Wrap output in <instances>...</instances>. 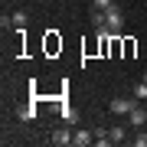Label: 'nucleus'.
Masks as SVG:
<instances>
[{"mask_svg":"<svg viewBox=\"0 0 147 147\" xmlns=\"http://www.w3.org/2000/svg\"><path fill=\"white\" fill-rule=\"evenodd\" d=\"M127 118H131V124H134V127H144V121H147V111H144L141 105H134V108H131V115H127Z\"/></svg>","mask_w":147,"mask_h":147,"instance_id":"nucleus-4","label":"nucleus"},{"mask_svg":"<svg viewBox=\"0 0 147 147\" xmlns=\"http://www.w3.org/2000/svg\"><path fill=\"white\" fill-rule=\"evenodd\" d=\"M16 118H20V121H23V124H30V121H33V118H36V111H33L30 105H23V108H16Z\"/></svg>","mask_w":147,"mask_h":147,"instance_id":"nucleus-6","label":"nucleus"},{"mask_svg":"<svg viewBox=\"0 0 147 147\" xmlns=\"http://www.w3.org/2000/svg\"><path fill=\"white\" fill-rule=\"evenodd\" d=\"M23 26H26V13L16 10V13H13V30H16V33H23Z\"/></svg>","mask_w":147,"mask_h":147,"instance_id":"nucleus-7","label":"nucleus"},{"mask_svg":"<svg viewBox=\"0 0 147 147\" xmlns=\"http://www.w3.org/2000/svg\"><path fill=\"white\" fill-rule=\"evenodd\" d=\"M137 98H111V115H131Z\"/></svg>","mask_w":147,"mask_h":147,"instance_id":"nucleus-2","label":"nucleus"},{"mask_svg":"<svg viewBox=\"0 0 147 147\" xmlns=\"http://www.w3.org/2000/svg\"><path fill=\"white\" fill-rule=\"evenodd\" d=\"M134 98H137V101L147 98V82H144V79H141V85H134Z\"/></svg>","mask_w":147,"mask_h":147,"instance_id":"nucleus-9","label":"nucleus"},{"mask_svg":"<svg viewBox=\"0 0 147 147\" xmlns=\"http://www.w3.org/2000/svg\"><path fill=\"white\" fill-rule=\"evenodd\" d=\"M108 137H111V144H121V141H124V127H111Z\"/></svg>","mask_w":147,"mask_h":147,"instance_id":"nucleus-8","label":"nucleus"},{"mask_svg":"<svg viewBox=\"0 0 147 147\" xmlns=\"http://www.w3.org/2000/svg\"><path fill=\"white\" fill-rule=\"evenodd\" d=\"M49 141H53L56 147H62V144H72V134H69V131H65V127H59V131H56L53 137H49Z\"/></svg>","mask_w":147,"mask_h":147,"instance_id":"nucleus-5","label":"nucleus"},{"mask_svg":"<svg viewBox=\"0 0 147 147\" xmlns=\"http://www.w3.org/2000/svg\"><path fill=\"white\" fill-rule=\"evenodd\" d=\"M105 26L111 30V36H118V33L124 30V13H121V7L111 3L108 10H105Z\"/></svg>","mask_w":147,"mask_h":147,"instance_id":"nucleus-1","label":"nucleus"},{"mask_svg":"<svg viewBox=\"0 0 147 147\" xmlns=\"http://www.w3.org/2000/svg\"><path fill=\"white\" fill-rule=\"evenodd\" d=\"M134 144H137V147H147V134H144V131H137V137H134Z\"/></svg>","mask_w":147,"mask_h":147,"instance_id":"nucleus-11","label":"nucleus"},{"mask_svg":"<svg viewBox=\"0 0 147 147\" xmlns=\"http://www.w3.org/2000/svg\"><path fill=\"white\" fill-rule=\"evenodd\" d=\"M111 3H115V0H92V7H95V10H108Z\"/></svg>","mask_w":147,"mask_h":147,"instance_id":"nucleus-10","label":"nucleus"},{"mask_svg":"<svg viewBox=\"0 0 147 147\" xmlns=\"http://www.w3.org/2000/svg\"><path fill=\"white\" fill-rule=\"evenodd\" d=\"M92 141H95V137H92V131H85V127H82V131H75V134H72V144H75V147H88Z\"/></svg>","mask_w":147,"mask_h":147,"instance_id":"nucleus-3","label":"nucleus"},{"mask_svg":"<svg viewBox=\"0 0 147 147\" xmlns=\"http://www.w3.org/2000/svg\"><path fill=\"white\" fill-rule=\"evenodd\" d=\"M144 82H147V72H144Z\"/></svg>","mask_w":147,"mask_h":147,"instance_id":"nucleus-12","label":"nucleus"}]
</instances>
